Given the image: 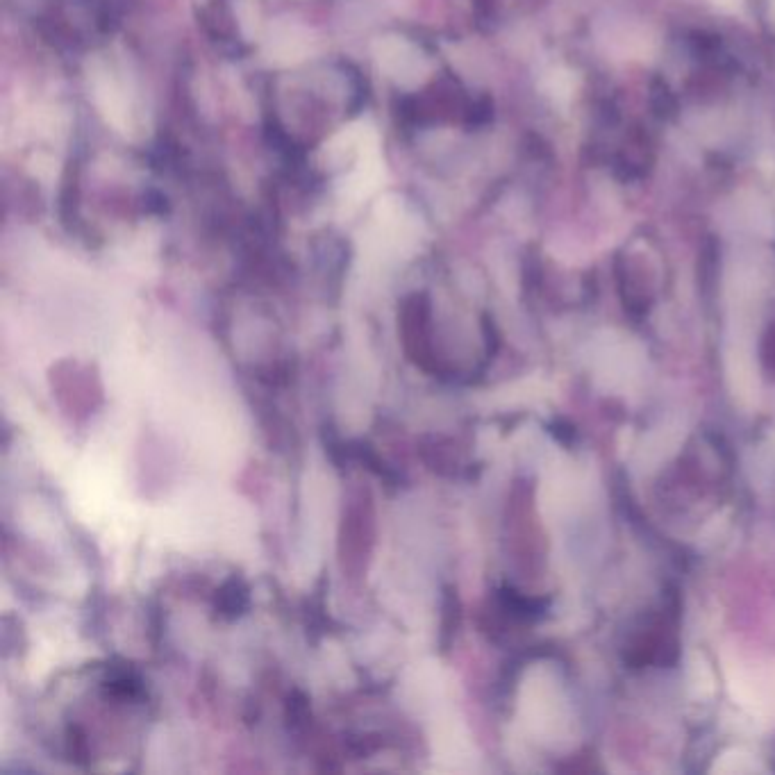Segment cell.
<instances>
[{
	"label": "cell",
	"mask_w": 775,
	"mask_h": 775,
	"mask_svg": "<svg viewBox=\"0 0 775 775\" xmlns=\"http://www.w3.org/2000/svg\"><path fill=\"white\" fill-rule=\"evenodd\" d=\"M694 673L698 675V678H691V685L698 689L700 696H710L712 691H714V675H712V671L707 669L705 662H698V664H694Z\"/></svg>",
	"instance_id": "52a82bcc"
},
{
	"label": "cell",
	"mask_w": 775,
	"mask_h": 775,
	"mask_svg": "<svg viewBox=\"0 0 775 775\" xmlns=\"http://www.w3.org/2000/svg\"><path fill=\"white\" fill-rule=\"evenodd\" d=\"M714 773H725V775H746V773H755L762 771V766L757 764V760L746 750L741 748H730L716 757V764L712 766Z\"/></svg>",
	"instance_id": "277c9868"
},
{
	"label": "cell",
	"mask_w": 775,
	"mask_h": 775,
	"mask_svg": "<svg viewBox=\"0 0 775 775\" xmlns=\"http://www.w3.org/2000/svg\"><path fill=\"white\" fill-rule=\"evenodd\" d=\"M103 687L107 694L119 700H135L141 696V680L132 671H114Z\"/></svg>",
	"instance_id": "5b68a950"
},
{
	"label": "cell",
	"mask_w": 775,
	"mask_h": 775,
	"mask_svg": "<svg viewBox=\"0 0 775 775\" xmlns=\"http://www.w3.org/2000/svg\"><path fill=\"white\" fill-rule=\"evenodd\" d=\"M428 300L425 296H412L405 300L403 314H400V335H403V348L410 360L421 366L423 371L435 369V357H432L430 344V323H428Z\"/></svg>",
	"instance_id": "7a4b0ae2"
},
{
	"label": "cell",
	"mask_w": 775,
	"mask_h": 775,
	"mask_svg": "<svg viewBox=\"0 0 775 775\" xmlns=\"http://www.w3.org/2000/svg\"><path fill=\"white\" fill-rule=\"evenodd\" d=\"M375 503L369 489L348 496L339 523V564L350 580H360L369 569L375 548Z\"/></svg>",
	"instance_id": "6da1fadb"
},
{
	"label": "cell",
	"mask_w": 775,
	"mask_h": 775,
	"mask_svg": "<svg viewBox=\"0 0 775 775\" xmlns=\"http://www.w3.org/2000/svg\"><path fill=\"white\" fill-rule=\"evenodd\" d=\"M66 750H69L73 762L85 764L89 760V741L80 725H69L66 728Z\"/></svg>",
	"instance_id": "8992f818"
},
{
	"label": "cell",
	"mask_w": 775,
	"mask_h": 775,
	"mask_svg": "<svg viewBox=\"0 0 775 775\" xmlns=\"http://www.w3.org/2000/svg\"><path fill=\"white\" fill-rule=\"evenodd\" d=\"M250 605V591L244 578L232 575L223 582L214 596V610L225 621H235L239 616H244Z\"/></svg>",
	"instance_id": "3957f363"
}]
</instances>
